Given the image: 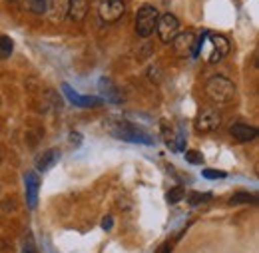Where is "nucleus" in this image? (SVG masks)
<instances>
[{
	"label": "nucleus",
	"instance_id": "15",
	"mask_svg": "<svg viewBox=\"0 0 259 253\" xmlns=\"http://www.w3.org/2000/svg\"><path fill=\"white\" fill-rule=\"evenodd\" d=\"M12 50H14V42H12V38H8V36H0V60L10 58Z\"/></svg>",
	"mask_w": 259,
	"mask_h": 253
},
{
	"label": "nucleus",
	"instance_id": "16",
	"mask_svg": "<svg viewBox=\"0 0 259 253\" xmlns=\"http://www.w3.org/2000/svg\"><path fill=\"white\" fill-rule=\"evenodd\" d=\"M26 6L34 14H44L46 6H48V0H26Z\"/></svg>",
	"mask_w": 259,
	"mask_h": 253
},
{
	"label": "nucleus",
	"instance_id": "11",
	"mask_svg": "<svg viewBox=\"0 0 259 253\" xmlns=\"http://www.w3.org/2000/svg\"><path fill=\"white\" fill-rule=\"evenodd\" d=\"M24 182H26V199H28V207L34 209L36 203H38V188H40V180H38V176H36L34 172H30V174H26Z\"/></svg>",
	"mask_w": 259,
	"mask_h": 253
},
{
	"label": "nucleus",
	"instance_id": "9",
	"mask_svg": "<svg viewBox=\"0 0 259 253\" xmlns=\"http://www.w3.org/2000/svg\"><path fill=\"white\" fill-rule=\"evenodd\" d=\"M229 134L239 142V144H249L257 138V128L249 126V124H243V122H235L229 128Z\"/></svg>",
	"mask_w": 259,
	"mask_h": 253
},
{
	"label": "nucleus",
	"instance_id": "24",
	"mask_svg": "<svg viewBox=\"0 0 259 253\" xmlns=\"http://www.w3.org/2000/svg\"><path fill=\"white\" fill-rule=\"evenodd\" d=\"M8 2H16V0H8Z\"/></svg>",
	"mask_w": 259,
	"mask_h": 253
},
{
	"label": "nucleus",
	"instance_id": "7",
	"mask_svg": "<svg viewBox=\"0 0 259 253\" xmlns=\"http://www.w3.org/2000/svg\"><path fill=\"white\" fill-rule=\"evenodd\" d=\"M205 38L209 40V44H207V48L211 50V54L205 58L207 62H218V60H222L224 56H227V52H229V40H227L226 36H222V34H205Z\"/></svg>",
	"mask_w": 259,
	"mask_h": 253
},
{
	"label": "nucleus",
	"instance_id": "5",
	"mask_svg": "<svg viewBox=\"0 0 259 253\" xmlns=\"http://www.w3.org/2000/svg\"><path fill=\"white\" fill-rule=\"evenodd\" d=\"M98 12L104 22H116L126 14V2L124 0H102Z\"/></svg>",
	"mask_w": 259,
	"mask_h": 253
},
{
	"label": "nucleus",
	"instance_id": "17",
	"mask_svg": "<svg viewBox=\"0 0 259 253\" xmlns=\"http://www.w3.org/2000/svg\"><path fill=\"white\" fill-rule=\"evenodd\" d=\"M239 203H255V197L249 195V193L239 191V193H235V195L229 199V205H239Z\"/></svg>",
	"mask_w": 259,
	"mask_h": 253
},
{
	"label": "nucleus",
	"instance_id": "12",
	"mask_svg": "<svg viewBox=\"0 0 259 253\" xmlns=\"http://www.w3.org/2000/svg\"><path fill=\"white\" fill-rule=\"evenodd\" d=\"M62 90L66 92L68 100H70L72 104H76V106H98V104H102L100 98H86V96H80L76 90H72L68 84H62Z\"/></svg>",
	"mask_w": 259,
	"mask_h": 253
},
{
	"label": "nucleus",
	"instance_id": "20",
	"mask_svg": "<svg viewBox=\"0 0 259 253\" xmlns=\"http://www.w3.org/2000/svg\"><path fill=\"white\" fill-rule=\"evenodd\" d=\"M186 158H188L190 163H201V161H203V156H201L199 152H194V150L186 152Z\"/></svg>",
	"mask_w": 259,
	"mask_h": 253
},
{
	"label": "nucleus",
	"instance_id": "13",
	"mask_svg": "<svg viewBox=\"0 0 259 253\" xmlns=\"http://www.w3.org/2000/svg\"><path fill=\"white\" fill-rule=\"evenodd\" d=\"M88 14V0H70V8H68V16L74 22H82Z\"/></svg>",
	"mask_w": 259,
	"mask_h": 253
},
{
	"label": "nucleus",
	"instance_id": "2",
	"mask_svg": "<svg viewBox=\"0 0 259 253\" xmlns=\"http://www.w3.org/2000/svg\"><path fill=\"white\" fill-rule=\"evenodd\" d=\"M205 96L215 104H229L235 98V86L226 76H211L205 82Z\"/></svg>",
	"mask_w": 259,
	"mask_h": 253
},
{
	"label": "nucleus",
	"instance_id": "14",
	"mask_svg": "<svg viewBox=\"0 0 259 253\" xmlns=\"http://www.w3.org/2000/svg\"><path fill=\"white\" fill-rule=\"evenodd\" d=\"M58 159H60V152H58V150H46V152L40 156L36 167H38V172H46V170H50Z\"/></svg>",
	"mask_w": 259,
	"mask_h": 253
},
{
	"label": "nucleus",
	"instance_id": "6",
	"mask_svg": "<svg viewBox=\"0 0 259 253\" xmlns=\"http://www.w3.org/2000/svg\"><path fill=\"white\" fill-rule=\"evenodd\" d=\"M156 32L160 36L162 42H171L178 34H180V20L174 16V14H163L158 18V26H156Z\"/></svg>",
	"mask_w": 259,
	"mask_h": 253
},
{
	"label": "nucleus",
	"instance_id": "22",
	"mask_svg": "<svg viewBox=\"0 0 259 253\" xmlns=\"http://www.w3.org/2000/svg\"><path fill=\"white\" fill-rule=\"evenodd\" d=\"M156 253H169V245L167 243H163V245H160V249Z\"/></svg>",
	"mask_w": 259,
	"mask_h": 253
},
{
	"label": "nucleus",
	"instance_id": "3",
	"mask_svg": "<svg viewBox=\"0 0 259 253\" xmlns=\"http://www.w3.org/2000/svg\"><path fill=\"white\" fill-rule=\"evenodd\" d=\"M158 18H160V12L154 6L144 4L136 14V34L142 38L152 36L156 32V26H158Z\"/></svg>",
	"mask_w": 259,
	"mask_h": 253
},
{
	"label": "nucleus",
	"instance_id": "10",
	"mask_svg": "<svg viewBox=\"0 0 259 253\" xmlns=\"http://www.w3.org/2000/svg\"><path fill=\"white\" fill-rule=\"evenodd\" d=\"M68 8H70V0H48L46 12L52 22H62L68 16Z\"/></svg>",
	"mask_w": 259,
	"mask_h": 253
},
{
	"label": "nucleus",
	"instance_id": "21",
	"mask_svg": "<svg viewBox=\"0 0 259 253\" xmlns=\"http://www.w3.org/2000/svg\"><path fill=\"white\" fill-rule=\"evenodd\" d=\"M211 195H199V193H192L190 195V203L192 205H199V203H203V201H207Z\"/></svg>",
	"mask_w": 259,
	"mask_h": 253
},
{
	"label": "nucleus",
	"instance_id": "18",
	"mask_svg": "<svg viewBox=\"0 0 259 253\" xmlns=\"http://www.w3.org/2000/svg\"><path fill=\"white\" fill-rule=\"evenodd\" d=\"M184 195H186V190H184V188H174V190H169V193L165 195V199H167L169 203H178V201L184 199Z\"/></svg>",
	"mask_w": 259,
	"mask_h": 253
},
{
	"label": "nucleus",
	"instance_id": "23",
	"mask_svg": "<svg viewBox=\"0 0 259 253\" xmlns=\"http://www.w3.org/2000/svg\"><path fill=\"white\" fill-rule=\"evenodd\" d=\"M24 253H38V251H36V247H34L32 243H28V245L24 247Z\"/></svg>",
	"mask_w": 259,
	"mask_h": 253
},
{
	"label": "nucleus",
	"instance_id": "8",
	"mask_svg": "<svg viewBox=\"0 0 259 253\" xmlns=\"http://www.w3.org/2000/svg\"><path fill=\"white\" fill-rule=\"evenodd\" d=\"M174 52L180 58H190L195 52V34L194 32H180L174 40Z\"/></svg>",
	"mask_w": 259,
	"mask_h": 253
},
{
	"label": "nucleus",
	"instance_id": "1",
	"mask_svg": "<svg viewBox=\"0 0 259 253\" xmlns=\"http://www.w3.org/2000/svg\"><path fill=\"white\" fill-rule=\"evenodd\" d=\"M104 128L112 134V136H116V138H120V140H126V142H132V144H152V138L148 136V134H144L140 128L132 126L130 122L126 120H108V122H104Z\"/></svg>",
	"mask_w": 259,
	"mask_h": 253
},
{
	"label": "nucleus",
	"instance_id": "4",
	"mask_svg": "<svg viewBox=\"0 0 259 253\" xmlns=\"http://www.w3.org/2000/svg\"><path fill=\"white\" fill-rule=\"evenodd\" d=\"M222 124V114L213 108H205L197 114L195 118V130L201 132V134H209V132H215Z\"/></svg>",
	"mask_w": 259,
	"mask_h": 253
},
{
	"label": "nucleus",
	"instance_id": "19",
	"mask_svg": "<svg viewBox=\"0 0 259 253\" xmlns=\"http://www.w3.org/2000/svg\"><path fill=\"white\" fill-rule=\"evenodd\" d=\"M226 176V172H220V170H203V178L207 180H224Z\"/></svg>",
	"mask_w": 259,
	"mask_h": 253
}]
</instances>
